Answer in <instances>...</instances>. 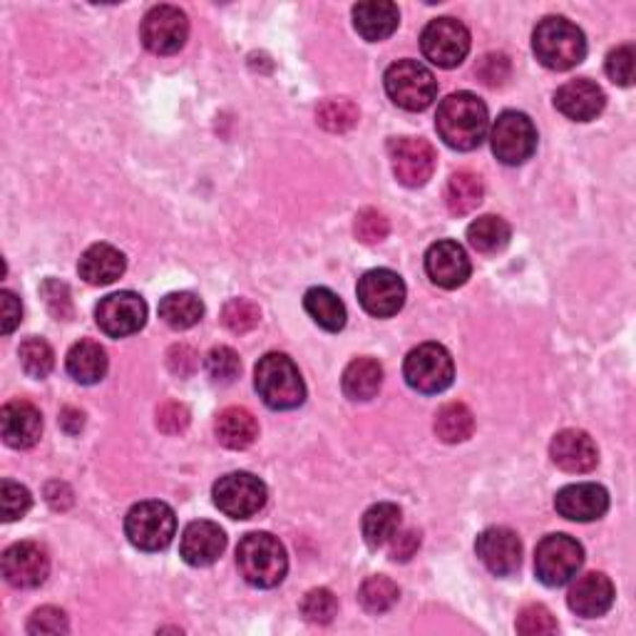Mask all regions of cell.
<instances>
[{
	"mask_svg": "<svg viewBox=\"0 0 636 636\" xmlns=\"http://www.w3.org/2000/svg\"><path fill=\"white\" fill-rule=\"evenodd\" d=\"M3 577L11 587L35 589L50 575V557L38 542H15L3 552Z\"/></svg>",
	"mask_w": 636,
	"mask_h": 636,
	"instance_id": "16",
	"label": "cell"
},
{
	"mask_svg": "<svg viewBox=\"0 0 636 636\" xmlns=\"http://www.w3.org/2000/svg\"><path fill=\"white\" fill-rule=\"evenodd\" d=\"M303 309L328 334H338L346 326L348 313L344 301L334 291L326 289V286H313V289H309L307 297H303Z\"/></svg>",
	"mask_w": 636,
	"mask_h": 636,
	"instance_id": "29",
	"label": "cell"
},
{
	"mask_svg": "<svg viewBox=\"0 0 636 636\" xmlns=\"http://www.w3.org/2000/svg\"><path fill=\"white\" fill-rule=\"evenodd\" d=\"M358 118H361V112H358V107L351 100H346V97L326 100L316 110L319 124L328 132H348L351 128H356Z\"/></svg>",
	"mask_w": 636,
	"mask_h": 636,
	"instance_id": "38",
	"label": "cell"
},
{
	"mask_svg": "<svg viewBox=\"0 0 636 636\" xmlns=\"http://www.w3.org/2000/svg\"><path fill=\"white\" fill-rule=\"evenodd\" d=\"M95 321L100 326L103 334L110 338H124L142 331L147 321V303L142 301L134 291H120L112 293L100 301V307L95 309Z\"/></svg>",
	"mask_w": 636,
	"mask_h": 636,
	"instance_id": "15",
	"label": "cell"
},
{
	"mask_svg": "<svg viewBox=\"0 0 636 636\" xmlns=\"http://www.w3.org/2000/svg\"><path fill=\"white\" fill-rule=\"evenodd\" d=\"M472 264L465 249L453 239L435 241L425 252V274L441 289H458L470 279Z\"/></svg>",
	"mask_w": 636,
	"mask_h": 636,
	"instance_id": "17",
	"label": "cell"
},
{
	"mask_svg": "<svg viewBox=\"0 0 636 636\" xmlns=\"http://www.w3.org/2000/svg\"><path fill=\"white\" fill-rule=\"evenodd\" d=\"M475 430L472 410L465 403H447L435 416V435L443 443H465Z\"/></svg>",
	"mask_w": 636,
	"mask_h": 636,
	"instance_id": "35",
	"label": "cell"
},
{
	"mask_svg": "<svg viewBox=\"0 0 636 636\" xmlns=\"http://www.w3.org/2000/svg\"><path fill=\"white\" fill-rule=\"evenodd\" d=\"M488 107L472 93H455L437 107L435 128L447 147L470 152L482 145L488 134Z\"/></svg>",
	"mask_w": 636,
	"mask_h": 636,
	"instance_id": "1",
	"label": "cell"
},
{
	"mask_svg": "<svg viewBox=\"0 0 636 636\" xmlns=\"http://www.w3.org/2000/svg\"><path fill=\"white\" fill-rule=\"evenodd\" d=\"M385 93L408 112H423L437 97V80L418 60H398L385 70Z\"/></svg>",
	"mask_w": 636,
	"mask_h": 636,
	"instance_id": "6",
	"label": "cell"
},
{
	"mask_svg": "<svg viewBox=\"0 0 636 636\" xmlns=\"http://www.w3.org/2000/svg\"><path fill=\"white\" fill-rule=\"evenodd\" d=\"M17 356H21L23 371L28 373L31 379H45V375H50L52 365H56V353H52L48 340H43L38 336L25 338Z\"/></svg>",
	"mask_w": 636,
	"mask_h": 636,
	"instance_id": "37",
	"label": "cell"
},
{
	"mask_svg": "<svg viewBox=\"0 0 636 636\" xmlns=\"http://www.w3.org/2000/svg\"><path fill=\"white\" fill-rule=\"evenodd\" d=\"M237 567L252 587L272 589L279 587L289 572V557L274 535L249 532L237 548Z\"/></svg>",
	"mask_w": 636,
	"mask_h": 636,
	"instance_id": "3",
	"label": "cell"
},
{
	"mask_svg": "<svg viewBox=\"0 0 636 636\" xmlns=\"http://www.w3.org/2000/svg\"><path fill=\"white\" fill-rule=\"evenodd\" d=\"M224 550H227V535L209 519H196L187 525L182 542H179V554L192 567H209L221 557Z\"/></svg>",
	"mask_w": 636,
	"mask_h": 636,
	"instance_id": "20",
	"label": "cell"
},
{
	"mask_svg": "<svg viewBox=\"0 0 636 636\" xmlns=\"http://www.w3.org/2000/svg\"><path fill=\"white\" fill-rule=\"evenodd\" d=\"M0 307H3V334H13V331L17 328V324H21V319H23V307H21V299L15 297L13 291H0Z\"/></svg>",
	"mask_w": 636,
	"mask_h": 636,
	"instance_id": "52",
	"label": "cell"
},
{
	"mask_svg": "<svg viewBox=\"0 0 636 636\" xmlns=\"http://www.w3.org/2000/svg\"><path fill=\"white\" fill-rule=\"evenodd\" d=\"M585 564V550L569 535H550L537 544L535 572L544 587H564Z\"/></svg>",
	"mask_w": 636,
	"mask_h": 636,
	"instance_id": "7",
	"label": "cell"
},
{
	"mask_svg": "<svg viewBox=\"0 0 636 636\" xmlns=\"http://www.w3.org/2000/svg\"><path fill=\"white\" fill-rule=\"evenodd\" d=\"M356 239L363 241V244H379L385 237H388L391 224L385 219V214L379 209H363L356 214L353 224Z\"/></svg>",
	"mask_w": 636,
	"mask_h": 636,
	"instance_id": "44",
	"label": "cell"
},
{
	"mask_svg": "<svg viewBox=\"0 0 636 636\" xmlns=\"http://www.w3.org/2000/svg\"><path fill=\"white\" fill-rule=\"evenodd\" d=\"M517 632L523 636H542L557 632V620L552 612L542 604H527L523 612L517 614Z\"/></svg>",
	"mask_w": 636,
	"mask_h": 636,
	"instance_id": "42",
	"label": "cell"
},
{
	"mask_svg": "<svg viewBox=\"0 0 636 636\" xmlns=\"http://www.w3.org/2000/svg\"><path fill=\"white\" fill-rule=\"evenodd\" d=\"M485 196V187H482L480 175L470 172V169H460L451 179H447L445 202L453 217H465V214L475 212L482 204Z\"/></svg>",
	"mask_w": 636,
	"mask_h": 636,
	"instance_id": "31",
	"label": "cell"
},
{
	"mask_svg": "<svg viewBox=\"0 0 636 636\" xmlns=\"http://www.w3.org/2000/svg\"><path fill=\"white\" fill-rule=\"evenodd\" d=\"M239 371H241V361L235 348H229V346L212 348L207 356V375L214 383H221V385L235 383L239 379Z\"/></svg>",
	"mask_w": 636,
	"mask_h": 636,
	"instance_id": "40",
	"label": "cell"
},
{
	"mask_svg": "<svg viewBox=\"0 0 636 636\" xmlns=\"http://www.w3.org/2000/svg\"><path fill=\"white\" fill-rule=\"evenodd\" d=\"M187 425H190V410H187V406H182V403L169 400L157 410V428L163 430V433L167 435L182 433Z\"/></svg>",
	"mask_w": 636,
	"mask_h": 636,
	"instance_id": "48",
	"label": "cell"
},
{
	"mask_svg": "<svg viewBox=\"0 0 636 636\" xmlns=\"http://www.w3.org/2000/svg\"><path fill=\"white\" fill-rule=\"evenodd\" d=\"M567 604L577 616L597 620L604 616L614 604V585L604 572H589L581 575L569 589Z\"/></svg>",
	"mask_w": 636,
	"mask_h": 636,
	"instance_id": "24",
	"label": "cell"
},
{
	"mask_svg": "<svg viewBox=\"0 0 636 636\" xmlns=\"http://www.w3.org/2000/svg\"><path fill=\"white\" fill-rule=\"evenodd\" d=\"M400 523H403V513L398 505L393 503H379L373 505L369 513L363 515V540L369 548L379 550L383 544L393 542V537L398 535L400 530Z\"/></svg>",
	"mask_w": 636,
	"mask_h": 636,
	"instance_id": "32",
	"label": "cell"
},
{
	"mask_svg": "<svg viewBox=\"0 0 636 636\" xmlns=\"http://www.w3.org/2000/svg\"><path fill=\"white\" fill-rule=\"evenodd\" d=\"M217 441L229 451H244L259 437L256 418L247 408H227L221 410L217 423H214Z\"/></svg>",
	"mask_w": 636,
	"mask_h": 636,
	"instance_id": "27",
	"label": "cell"
},
{
	"mask_svg": "<svg viewBox=\"0 0 636 636\" xmlns=\"http://www.w3.org/2000/svg\"><path fill=\"white\" fill-rule=\"evenodd\" d=\"M554 507L572 523H595V519L607 515L609 495L597 482H577V485H567L557 492Z\"/></svg>",
	"mask_w": 636,
	"mask_h": 636,
	"instance_id": "19",
	"label": "cell"
},
{
	"mask_svg": "<svg viewBox=\"0 0 636 636\" xmlns=\"http://www.w3.org/2000/svg\"><path fill=\"white\" fill-rule=\"evenodd\" d=\"M391 165L393 175H396L403 187H423L430 182L435 172L437 155L433 145L423 137H398L391 142Z\"/></svg>",
	"mask_w": 636,
	"mask_h": 636,
	"instance_id": "13",
	"label": "cell"
},
{
	"mask_svg": "<svg viewBox=\"0 0 636 636\" xmlns=\"http://www.w3.org/2000/svg\"><path fill=\"white\" fill-rule=\"evenodd\" d=\"M254 385L262 400L274 410H293L307 398L299 365L286 353H266L256 363Z\"/></svg>",
	"mask_w": 636,
	"mask_h": 636,
	"instance_id": "4",
	"label": "cell"
},
{
	"mask_svg": "<svg viewBox=\"0 0 636 636\" xmlns=\"http://www.w3.org/2000/svg\"><path fill=\"white\" fill-rule=\"evenodd\" d=\"M204 316V303L190 291H175L159 301V319L165 321L169 328L184 331L192 328Z\"/></svg>",
	"mask_w": 636,
	"mask_h": 636,
	"instance_id": "34",
	"label": "cell"
},
{
	"mask_svg": "<svg viewBox=\"0 0 636 636\" xmlns=\"http://www.w3.org/2000/svg\"><path fill=\"white\" fill-rule=\"evenodd\" d=\"M420 548V532L418 530H398V535L393 537V550L391 560L393 562H408Z\"/></svg>",
	"mask_w": 636,
	"mask_h": 636,
	"instance_id": "51",
	"label": "cell"
},
{
	"mask_svg": "<svg viewBox=\"0 0 636 636\" xmlns=\"http://www.w3.org/2000/svg\"><path fill=\"white\" fill-rule=\"evenodd\" d=\"M403 375H406L410 388L418 393H425V396L443 393L451 388L455 379L453 356L441 344H423L408 353Z\"/></svg>",
	"mask_w": 636,
	"mask_h": 636,
	"instance_id": "8",
	"label": "cell"
},
{
	"mask_svg": "<svg viewBox=\"0 0 636 636\" xmlns=\"http://www.w3.org/2000/svg\"><path fill=\"white\" fill-rule=\"evenodd\" d=\"M0 430H3L5 445L15 451H28L43 435L40 410L28 400H11L0 410Z\"/></svg>",
	"mask_w": 636,
	"mask_h": 636,
	"instance_id": "22",
	"label": "cell"
},
{
	"mask_svg": "<svg viewBox=\"0 0 636 636\" xmlns=\"http://www.w3.org/2000/svg\"><path fill=\"white\" fill-rule=\"evenodd\" d=\"M40 293H43L45 303H48L52 316L62 319V321H68L70 316H73V301H70V289L65 284L58 281V279H48L43 284Z\"/></svg>",
	"mask_w": 636,
	"mask_h": 636,
	"instance_id": "46",
	"label": "cell"
},
{
	"mask_svg": "<svg viewBox=\"0 0 636 636\" xmlns=\"http://www.w3.org/2000/svg\"><path fill=\"white\" fill-rule=\"evenodd\" d=\"M124 254L112 244H93L87 252L80 256L77 272L80 279H85L93 286H107L115 284L124 274Z\"/></svg>",
	"mask_w": 636,
	"mask_h": 636,
	"instance_id": "26",
	"label": "cell"
},
{
	"mask_svg": "<svg viewBox=\"0 0 636 636\" xmlns=\"http://www.w3.org/2000/svg\"><path fill=\"white\" fill-rule=\"evenodd\" d=\"M68 373L73 375V381L83 385L100 383L107 373V353L100 344L95 340H77V344L70 348L65 358Z\"/></svg>",
	"mask_w": 636,
	"mask_h": 636,
	"instance_id": "28",
	"label": "cell"
},
{
	"mask_svg": "<svg viewBox=\"0 0 636 636\" xmlns=\"http://www.w3.org/2000/svg\"><path fill=\"white\" fill-rule=\"evenodd\" d=\"M338 612V602L331 589H311V592L303 597L301 602V614L307 616V622L311 624H328L334 622V616Z\"/></svg>",
	"mask_w": 636,
	"mask_h": 636,
	"instance_id": "41",
	"label": "cell"
},
{
	"mask_svg": "<svg viewBox=\"0 0 636 636\" xmlns=\"http://www.w3.org/2000/svg\"><path fill=\"white\" fill-rule=\"evenodd\" d=\"M509 237H513V229L503 217H495V214H485V217H478L468 227V241L475 252L480 254H500L509 244Z\"/></svg>",
	"mask_w": 636,
	"mask_h": 636,
	"instance_id": "33",
	"label": "cell"
},
{
	"mask_svg": "<svg viewBox=\"0 0 636 636\" xmlns=\"http://www.w3.org/2000/svg\"><path fill=\"white\" fill-rule=\"evenodd\" d=\"M550 458L564 472H589L597 468L599 451L585 430H562L552 437Z\"/></svg>",
	"mask_w": 636,
	"mask_h": 636,
	"instance_id": "23",
	"label": "cell"
},
{
	"mask_svg": "<svg viewBox=\"0 0 636 636\" xmlns=\"http://www.w3.org/2000/svg\"><path fill=\"white\" fill-rule=\"evenodd\" d=\"M259 321H262V311H259L254 301L231 299L224 303L221 324L227 326L231 334H249V331L259 326Z\"/></svg>",
	"mask_w": 636,
	"mask_h": 636,
	"instance_id": "39",
	"label": "cell"
},
{
	"mask_svg": "<svg viewBox=\"0 0 636 636\" xmlns=\"http://www.w3.org/2000/svg\"><path fill=\"white\" fill-rule=\"evenodd\" d=\"M604 105H607L604 89L587 77L572 80V83L562 85L557 93H554V107H557L564 118L575 122H589L599 118Z\"/></svg>",
	"mask_w": 636,
	"mask_h": 636,
	"instance_id": "21",
	"label": "cell"
},
{
	"mask_svg": "<svg viewBox=\"0 0 636 636\" xmlns=\"http://www.w3.org/2000/svg\"><path fill=\"white\" fill-rule=\"evenodd\" d=\"M33 505V497L28 488L17 485L13 480H3L0 485V507H3V519L5 523H13V519L25 517Z\"/></svg>",
	"mask_w": 636,
	"mask_h": 636,
	"instance_id": "43",
	"label": "cell"
},
{
	"mask_svg": "<svg viewBox=\"0 0 636 636\" xmlns=\"http://www.w3.org/2000/svg\"><path fill=\"white\" fill-rule=\"evenodd\" d=\"M398 597H400V589L396 581L383 575L365 579L361 585V592H358V599H361L363 609L371 614L388 612V609H393V604L398 602Z\"/></svg>",
	"mask_w": 636,
	"mask_h": 636,
	"instance_id": "36",
	"label": "cell"
},
{
	"mask_svg": "<svg viewBox=\"0 0 636 636\" xmlns=\"http://www.w3.org/2000/svg\"><path fill=\"white\" fill-rule=\"evenodd\" d=\"M400 11L391 0H365L353 5V25L369 43H381L396 33Z\"/></svg>",
	"mask_w": 636,
	"mask_h": 636,
	"instance_id": "25",
	"label": "cell"
},
{
	"mask_svg": "<svg viewBox=\"0 0 636 636\" xmlns=\"http://www.w3.org/2000/svg\"><path fill=\"white\" fill-rule=\"evenodd\" d=\"M196 356L190 346H175L172 351L167 353V365H169V371H172L175 375H179V379H187V375H192L196 371Z\"/></svg>",
	"mask_w": 636,
	"mask_h": 636,
	"instance_id": "50",
	"label": "cell"
},
{
	"mask_svg": "<svg viewBox=\"0 0 636 636\" xmlns=\"http://www.w3.org/2000/svg\"><path fill=\"white\" fill-rule=\"evenodd\" d=\"M532 50L544 68L564 73L585 60L587 38L567 17L552 15L535 28Z\"/></svg>",
	"mask_w": 636,
	"mask_h": 636,
	"instance_id": "2",
	"label": "cell"
},
{
	"mask_svg": "<svg viewBox=\"0 0 636 636\" xmlns=\"http://www.w3.org/2000/svg\"><path fill=\"white\" fill-rule=\"evenodd\" d=\"M475 550L495 577L515 575L523 564V542L509 527H490L478 537Z\"/></svg>",
	"mask_w": 636,
	"mask_h": 636,
	"instance_id": "18",
	"label": "cell"
},
{
	"mask_svg": "<svg viewBox=\"0 0 636 636\" xmlns=\"http://www.w3.org/2000/svg\"><path fill=\"white\" fill-rule=\"evenodd\" d=\"M383 383V369L379 361H373L369 356L353 358L344 371V393L351 400H371L375 393L381 391Z\"/></svg>",
	"mask_w": 636,
	"mask_h": 636,
	"instance_id": "30",
	"label": "cell"
},
{
	"mask_svg": "<svg viewBox=\"0 0 636 636\" xmlns=\"http://www.w3.org/2000/svg\"><path fill=\"white\" fill-rule=\"evenodd\" d=\"M634 60H636V52L632 45H620V48L609 52L607 75L612 77V83L622 87L634 85Z\"/></svg>",
	"mask_w": 636,
	"mask_h": 636,
	"instance_id": "45",
	"label": "cell"
},
{
	"mask_svg": "<svg viewBox=\"0 0 636 636\" xmlns=\"http://www.w3.org/2000/svg\"><path fill=\"white\" fill-rule=\"evenodd\" d=\"M68 616L62 609L56 607H43L38 612H33L28 622V634H68Z\"/></svg>",
	"mask_w": 636,
	"mask_h": 636,
	"instance_id": "47",
	"label": "cell"
},
{
	"mask_svg": "<svg viewBox=\"0 0 636 636\" xmlns=\"http://www.w3.org/2000/svg\"><path fill=\"white\" fill-rule=\"evenodd\" d=\"M492 152L507 167L525 165L537 149V130L525 112L507 110L492 124Z\"/></svg>",
	"mask_w": 636,
	"mask_h": 636,
	"instance_id": "9",
	"label": "cell"
},
{
	"mask_svg": "<svg viewBox=\"0 0 636 636\" xmlns=\"http://www.w3.org/2000/svg\"><path fill=\"white\" fill-rule=\"evenodd\" d=\"M214 505L231 519H249L266 505V485L252 472H229L212 490Z\"/></svg>",
	"mask_w": 636,
	"mask_h": 636,
	"instance_id": "10",
	"label": "cell"
},
{
	"mask_svg": "<svg viewBox=\"0 0 636 636\" xmlns=\"http://www.w3.org/2000/svg\"><path fill=\"white\" fill-rule=\"evenodd\" d=\"M45 497H48L50 507L56 509H68L73 505V492H70L65 482H50V485L45 488Z\"/></svg>",
	"mask_w": 636,
	"mask_h": 636,
	"instance_id": "53",
	"label": "cell"
},
{
	"mask_svg": "<svg viewBox=\"0 0 636 636\" xmlns=\"http://www.w3.org/2000/svg\"><path fill=\"white\" fill-rule=\"evenodd\" d=\"M423 56L437 68H458L470 52V31L455 17H435L420 35Z\"/></svg>",
	"mask_w": 636,
	"mask_h": 636,
	"instance_id": "11",
	"label": "cell"
},
{
	"mask_svg": "<svg viewBox=\"0 0 636 636\" xmlns=\"http://www.w3.org/2000/svg\"><path fill=\"white\" fill-rule=\"evenodd\" d=\"M177 532L175 509L159 500H147V503L134 505L128 517H124V535L132 548L142 552H159L169 548Z\"/></svg>",
	"mask_w": 636,
	"mask_h": 636,
	"instance_id": "5",
	"label": "cell"
},
{
	"mask_svg": "<svg viewBox=\"0 0 636 636\" xmlns=\"http://www.w3.org/2000/svg\"><path fill=\"white\" fill-rule=\"evenodd\" d=\"M358 301L375 319H391L406 303V284L391 268H373L358 279Z\"/></svg>",
	"mask_w": 636,
	"mask_h": 636,
	"instance_id": "14",
	"label": "cell"
},
{
	"mask_svg": "<svg viewBox=\"0 0 636 636\" xmlns=\"http://www.w3.org/2000/svg\"><path fill=\"white\" fill-rule=\"evenodd\" d=\"M475 73L482 80V83L490 87L503 85L507 75H509V60L503 56V52H490L480 60V65L475 68Z\"/></svg>",
	"mask_w": 636,
	"mask_h": 636,
	"instance_id": "49",
	"label": "cell"
},
{
	"mask_svg": "<svg viewBox=\"0 0 636 636\" xmlns=\"http://www.w3.org/2000/svg\"><path fill=\"white\" fill-rule=\"evenodd\" d=\"M140 38L155 56H175L190 38V21L175 5H155L142 21Z\"/></svg>",
	"mask_w": 636,
	"mask_h": 636,
	"instance_id": "12",
	"label": "cell"
},
{
	"mask_svg": "<svg viewBox=\"0 0 636 636\" xmlns=\"http://www.w3.org/2000/svg\"><path fill=\"white\" fill-rule=\"evenodd\" d=\"M60 425L68 430L70 435H75V433H80V430H83V425H85V416L80 413V410H75V408H65L60 413Z\"/></svg>",
	"mask_w": 636,
	"mask_h": 636,
	"instance_id": "54",
	"label": "cell"
}]
</instances>
